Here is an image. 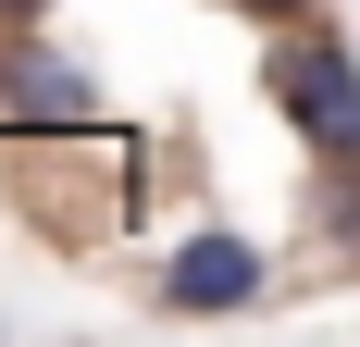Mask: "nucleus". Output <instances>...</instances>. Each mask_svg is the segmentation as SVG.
Segmentation results:
<instances>
[{
    "label": "nucleus",
    "instance_id": "f257e3e1",
    "mask_svg": "<svg viewBox=\"0 0 360 347\" xmlns=\"http://www.w3.org/2000/svg\"><path fill=\"white\" fill-rule=\"evenodd\" d=\"M261 100L298 124V149L311 162H335V149H360V50L311 13V25H274V50H261Z\"/></svg>",
    "mask_w": 360,
    "mask_h": 347
},
{
    "label": "nucleus",
    "instance_id": "f03ea898",
    "mask_svg": "<svg viewBox=\"0 0 360 347\" xmlns=\"http://www.w3.org/2000/svg\"><path fill=\"white\" fill-rule=\"evenodd\" d=\"M0 124H25V137H100L87 63H63L37 25H13V37H0Z\"/></svg>",
    "mask_w": 360,
    "mask_h": 347
},
{
    "label": "nucleus",
    "instance_id": "7ed1b4c3",
    "mask_svg": "<svg viewBox=\"0 0 360 347\" xmlns=\"http://www.w3.org/2000/svg\"><path fill=\"white\" fill-rule=\"evenodd\" d=\"M261 285H274V261H261V236H186L174 261H162V310L174 322H224V310H249Z\"/></svg>",
    "mask_w": 360,
    "mask_h": 347
},
{
    "label": "nucleus",
    "instance_id": "20e7f679",
    "mask_svg": "<svg viewBox=\"0 0 360 347\" xmlns=\"http://www.w3.org/2000/svg\"><path fill=\"white\" fill-rule=\"evenodd\" d=\"M298 248H311V273H335V285L360 273V149L311 162V199H298Z\"/></svg>",
    "mask_w": 360,
    "mask_h": 347
},
{
    "label": "nucleus",
    "instance_id": "39448f33",
    "mask_svg": "<svg viewBox=\"0 0 360 347\" xmlns=\"http://www.w3.org/2000/svg\"><path fill=\"white\" fill-rule=\"evenodd\" d=\"M224 13H249V25H311L323 0H224Z\"/></svg>",
    "mask_w": 360,
    "mask_h": 347
},
{
    "label": "nucleus",
    "instance_id": "423d86ee",
    "mask_svg": "<svg viewBox=\"0 0 360 347\" xmlns=\"http://www.w3.org/2000/svg\"><path fill=\"white\" fill-rule=\"evenodd\" d=\"M37 13H50V0H0V37H13V25H37Z\"/></svg>",
    "mask_w": 360,
    "mask_h": 347
}]
</instances>
